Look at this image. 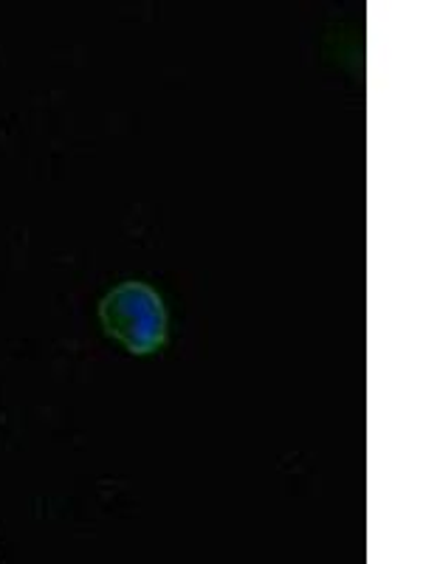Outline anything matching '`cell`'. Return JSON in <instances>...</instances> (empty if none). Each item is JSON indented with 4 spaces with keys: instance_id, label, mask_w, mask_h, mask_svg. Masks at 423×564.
<instances>
[{
    "instance_id": "obj_1",
    "label": "cell",
    "mask_w": 423,
    "mask_h": 564,
    "mask_svg": "<svg viewBox=\"0 0 423 564\" xmlns=\"http://www.w3.org/2000/svg\"><path fill=\"white\" fill-rule=\"evenodd\" d=\"M105 334L122 341L133 356L159 350L167 341V311L164 302L144 282H122L116 285L99 305Z\"/></svg>"
}]
</instances>
